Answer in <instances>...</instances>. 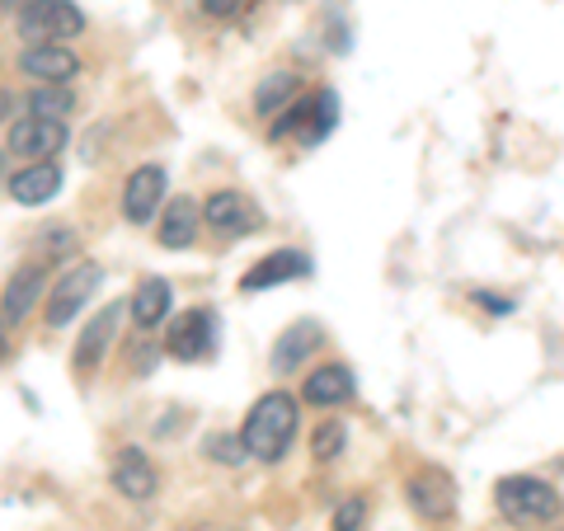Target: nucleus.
<instances>
[{"label": "nucleus", "instance_id": "4468645a", "mask_svg": "<svg viewBox=\"0 0 564 531\" xmlns=\"http://www.w3.org/2000/svg\"><path fill=\"white\" fill-rule=\"evenodd\" d=\"M410 503L419 518H429V522H447L452 512H456V489L443 470H419L414 480H410Z\"/></svg>", "mask_w": 564, "mask_h": 531}, {"label": "nucleus", "instance_id": "7ed1b4c3", "mask_svg": "<svg viewBox=\"0 0 564 531\" xmlns=\"http://www.w3.org/2000/svg\"><path fill=\"white\" fill-rule=\"evenodd\" d=\"M85 33V10L76 0H29L20 10L24 43H70Z\"/></svg>", "mask_w": 564, "mask_h": 531}, {"label": "nucleus", "instance_id": "4be33fe9", "mask_svg": "<svg viewBox=\"0 0 564 531\" xmlns=\"http://www.w3.org/2000/svg\"><path fill=\"white\" fill-rule=\"evenodd\" d=\"M311 118H315V99H292L288 109H282V118H273V128L269 137L282 141V137H302L311 128Z\"/></svg>", "mask_w": 564, "mask_h": 531}, {"label": "nucleus", "instance_id": "7c9ffc66", "mask_svg": "<svg viewBox=\"0 0 564 531\" xmlns=\"http://www.w3.org/2000/svg\"><path fill=\"white\" fill-rule=\"evenodd\" d=\"M10 184V174H6V151H0V188Z\"/></svg>", "mask_w": 564, "mask_h": 531}, {"label": "nucleus", "instance_id": "412c9836", "mask_svg": "<svg viewBox=\"0 0 564 531\" xmlns=\"http://www.w3.org/2000/svg\"><path fill=\"white\" fill-rule=\"evenodd\" d=\"M24 109H29V113H39V118H57V122H66L70 113H76V95H70L66 85H39V90L24 99Z\"/></svg>", "mask_w": 564, "mask_h": 531}, {"label": "nucleus", "instance_id": "2eb2a0df", "mask_svg": "<svg viewBox=\"0 0 564 531\" xmlns=\"http://www.w3.org/2000/svg\"><path fill=\"white\" fill-rule=\"evenodd\" d=\"M10 198L20 203V207H43L52 203L62 193V165H52V161H33L24 165L20 174H10Z\"/></svg>", "mask_w": 564, "mask_h": 531}, {"label": "nucleus", "instance_id": "a878e982", "mask_svg": "<svg viewBox=\"0 0 564 531\" xmlns=\"http://www.w3.org/2000/svg\"><path fill=\"white\" fill-rule=\"evenodd\" d=\"M203 14H212V20H231V14H240L250 0H198Z\"/></svg>", "mask_w": 564, "mask_h": 531}, {"label": "nucleus", "instance_id": "72a5a7b5", "mask_svg": "<svg viewBox=\"0 0 564 531\" xmlns=\"http://www.w3.org/2000/svg\"><path fill=\"white\" fill-rule=\"evenodd\" d=\"M250 6H254V0H250Z\"/></svg>", "mask_w": 564, "mask_h": 531}, {"label": "nucleus", "instance_id": "9b49d317", "mask_svg": "<svg viewBox=\"0 0 564 531\" xmlns=\"http://www.w3.org/2000/svg\"><path fill=\"white\" fill-rule=\"evenodd\" d=\"M302 278H311V254H302V250H273V254H263L254 269L240 278V292H269V288L302 282Z\"/></svg>", "mask_w": 564, "mask_h": 531}, {"label": "nucleus", "instance_id": "473e14b6", "mask_svg": "<svg viewBox=\"0 0 564 531\" xmlns=\"http://www.w3.org/2000/svg\"><path fill=\"white\" fill-rule=\"evenodd\" d=\"M282 6H292V0H282Z\"/></svg>", "mask_w": 564, "mask_h": 531}, {"label": "nucleus", "instance_id": "1a4fd4ad", "mask_svg": "<svg viewBox=\"0 0 564 531\" xmlns=\"http://www.w3.org/2000/svg\"><path fill=\"white\" fill-rule=\"evenodd\" d=\"M20 71L39 85H70V76H80V57L66 43H29L20 52Z\"/></svg>", "mask_w": 564, "mask_h": 531}, {"label": "nucleus", "instance_id": "aec40b11", "mask_svg": "<svg viewBox=\"0 0 564 531\" xmlns=\"http://www.w3.org/2000/svg\"><path fill=\"white\" fill-rule=\"evenodd\" d=\"M296 90H302V80H296L292 71H269V76L259 80V90H254V109L263 118H278L296 99Z\"/></svg>", "mask_w": 564, "mask_h": 531}, {"label": "nucleus", "instance_id": "f03ea898", "mask_svg": "<svg viewBox=\"0 0 564 531\" xmlns=\"http://www.w3.org/2000/svg\"><path fill=\"white\" fill-rule=\"evenodd\" d=\"M494 503L513 527H545L560 518V494L555 485L536 480V475H508L494 485Z\"/></svg>", "mask_w": 564, "mask_h": 531}, {"label": "nucleus", "instance_id": "20e7f679", "mask_svg": "<svg viewBox=\"0 0 564 531\" xmlns=\"http://www.w3.org/2000/svg\"><path fill=\"white\" fill-rule=\"evenodd\" d=\"M99 282H104V269H99V263H70V269L57 278V288H52L47 301H43L47 325H52V329H62V325L76 321V315L95 301Z\"/></svg>", "mask_w": 564, "mask_h": 531}, {"label": "nucleus", "instance_id": "a211bd4d", "mask_svg": "<svg viewBox=\"0 0 564 531\" xmlns=\"http://www.w3.org/2000/svg\"><path fill=\"white\" fill-rule=\"evenodd\" d=\"M198 226H203V207L198 203L170 198V207L161 212V231H155V240H161L165 250H188V245L198 240Z\"/></svg>", "mask_w": 564, "mask_h": 531}, {"label": "nucleus", "instance_id": "f257e3e1", "mask_svg": "<svg viewBox=\"0 0 564 531\" xmlns=\"http://www.w3.org/2000/svg\"><path fill=\"white\" fill-rule=\"evenodd\" d=\"M296 429H302V410H296V395L288 391H269L250 404V414H245V429H240V442L245 452L254 456V462L273 466L288 456Z\"/></svg>", "mask_w": 564, "mask_h": 531}, {"label": "nucleus", "instance_id": "39448f33", "mask_svg": "<svg viewBox=\"0 0 564 531\" xmlns=\"http://www.w3.org/2000/svg\"><path fill=\"white\" fill-rule=\"evenodd\" d=\"M165 353L174 362H203L217 353V315L212 311H184L165 329Z\"/></svg>", "mask_w": 564, "mask_h": 531}, {"label": "nucleus", "instance_id": "c85d7f7f", "mask_svg": "<svg viewBox=\"0 0 564 531\" xmlns=\"http://www.w3.org/2000/svg\"><path fill=\"white\" fill-rule=\"evenodd\" d=\"M10 109H14V95H10V90H0V122L10 118Z\"/></svg>", "mask_w": 564, "mask_h": 531}, {"label": "nucleus", "instance_id": "5701e85b", "mask_svg": "<svg viewBox=\"0 0 564 531\" xmlns=\"http://www.w3.org/2000/svg\"><path fill=\"white\" fill-rule=\"evenodd\" d=\"M348 447V429L339 419H329V423H321V429H315V437H311V452H315V462H334V456H339Z\"/></svg>", "mask_w": 564, "mask_h": 531}, {"label": "nucleus", "instance_id": "f3484780", "mask_svg": "<svg viewBox=\"0 0 564 531\" xmlns=\"http://www.w3.org/2000/svg\"><path fill=\"white\" fill-rule=\"evenodd\" d=\"M170 306H174V288L165 278H141L137 282V292L128 301V311H132V325L137 329H155V325H165L170 321Z\"/></svg>", "mask_w": 564, "mask_h": 531}, {"label": "nucleus", "instance_id": "393cba45", "mask_svg": "<svg viewBox=\"0 0 564 531\" xmlns=\"http://www.w3.org/2000/svg\"><path fill=\"white\" fill-rule=\"evenodd\" d=\"M367 522V503L362 499H344L339 512H334V531H362Z\"/></svg>", "mask_w": 564, "mask_h": 531}, {"label": "nucleus", "instance_id": "2f4dec72", "mask_svg": "<svg viewBox=\"0 0 564 531\" xmlns=\"http://www.w3.org/2000/svg\"><path fill=\"white\" fill-rule=\"evenodd\" d=\"M0 321H6V315H0ZM0 358H6V329H0Z\"/></svg>", "mask_w": 564, "mask_h": 531}, {"label": "nucleus", "instance_id": "bb28decb", "mask_svg": "<svg viewBox=\"0 0 564 531\" xmlns=\"http://www.w3.org/2000/svg\"><path fill=\"white\" fill-rule=\"evenodd\" d=\"M39 250L70 254V250H76V236H70V231H43V236H39Z\"/></svg>", "mask_w": 564, "mask_h": 531}, {"label": "nucleus", "instance_id": "c756f323", "mask_svg": "<svg viewBox=\"0 0 564 531\" xmlns=\"http://www.w3.org/2000/svg\"><path fill=\"white\" fill-rule=\"evenodd\" d=\"M0 6H6V10H14V14H20V10L29 6V0H0Z\"/></svg>", "mask_w": 564, "mask_h": 531}, {"label": "nucleus", "instance_id": "6ab92c4d", "mask_svg": "<svg viewBox=\"0 0 564 531\" xmlns=\"http://www.w3.org/2000/svg\"><path fill=\"white\" fill-rule=\"evenodd\" d=\"M321 339H325V329L315 325V321H296L278 339V348H273V371H278V377H282V371H296L315 348H321Z\"/></svg>", "mask_w": 564, "mask_h": 531}, {"label": "nucleus", "instance_id": "423d86ee", "mask_svg": "<svg viewBox=\"0 0 564 531\" xmlns=\"http://www.w3.org/2000/svg\"><path fill=\"white\" fill-rule=\"evenodd\" d=\"M62 147H66V122H57V118L24 113L10 122V151L24 155V161H52Z\"/></svg>", "mask_w": 564, "mask_h": 531}, {"label": "nucleus", "instance_id": "0eeeda50", "mask_svg": "<svg viewBox=\"0 0 564 531\" xmlns=\"http://www.w3.org/2000/svg\"><path fill=\"white\" fill-rule=\"evenodd\" d=\"M165 170L161 165H141L128 174V184H122V217L132 226H151L155 212L165 203Z\"/></svg>", "mask_w": 564, "mask_h": 531}, {"label": "nucleus", "instance_id": "cd10ccee", "mask_svg": "<svg viewBox=\"0 0 564 531\" xmlns=\"http://www.w3.org/2000/svg\"><path fill=\"white\" fill-rule=\"evenodd\" d=\"M470 301H480V306H485V311H494V315H513V306H518V301H508V296H494V292H475Z\"/></svg>", "mask_w": 564, "mask_h": 531}, {"label": "nucleus", "instance_id": "f8f14e48", "mask_svg": "<svg viewBox=\"0 0 564 531\" xmlns=\"http://www.w3.org/2000/svg\"><path fill=\"white\" fill-rule=\"evenodd\" d=\"M118 321H122V301H109V306H104L99 315L90 325H85V334L76 339V371H85V377H90V371H99V362H104V353L113 348V339H118Z\"/></svg>", "mask_w": 564, "mask_h": 531}, {"label": "nucleus", "instance_id": "9d476101", "mask_svg": "<svg viewBox=\"0 0 564 531\" xmlns=\"http://www.w3.org/2000/svg\"><path fill=\"white\" fill-rule=\"evenodd\" d=\"M113 489L132 503H147V499H155V489H161V470L151 466V456L141 447H122L113 456Z\"/></svg>", "mask_w": 564, "mask_h": 531}, {"label": "nucleus", "instance_id": "ddd939ff", "mask_svg": "<svg viewBox=\"0 0 564 531\" xmlns=\"http://www.w3.org/2000/svg\"><path fill=\"white\" fill-rule=\"evenodd\" d=\"M39 301H47V269H43V263H24V269L6 282L0 315H6L10 325H20V321H29V315H33Z\"/></svg>", "mask_w": 564, "mask_h": 531}, {"label": "nucleus", "instance_id": "b1692460", "mask_svg": "<svg viewBox=\"0 0 564 531\" xmlns=\"http://www.w3.org/2000/svg\"><path fill=\"white\" fill-rule=\"evenodd\" d=\"M207 456H212V462H221V466H240L250 452H245V442H240V437L212 433V437H207Z\"/></svg>", "mask_w": 564, "mask_h": 531}, {"label": "nucleus", "instance_id": "6e6552de", "mask_svg": "<svg viewBox=\"0 0 564 531\" xmlns=\"http://www.w3.org/2000/svg\"><path fill=\"white\" fill-rule=\"evenodd\" d=\"M203 221H207L217 236H226V240L259 231V212H254V203L245 198V193H236V188L212 193V198L203 203Z\"/></svg>", "mask_w": 564, "mask_h": 531}, {"label": "nucleus", "instance_id": "dca6fc26", "mask_svg": "<svg viewBox=\"0 0 564 531\" xmlns=\"http://www.w3.org/2000/svg\"><path fill=\"white\" fill-rule=\"evenodd\" d=\"M352 395H358V381H352V371L344 362L315 367L302 386V400L315 404V410H334V404H348Z\"/></svg>", "mask_w": 564, "mask_h": 531}]
</instances>
